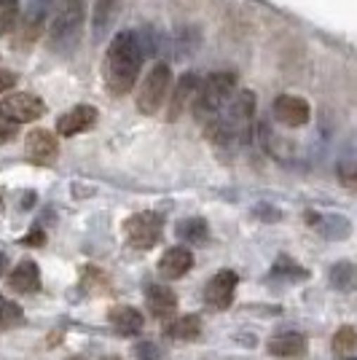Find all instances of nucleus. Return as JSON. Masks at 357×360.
I'll list each match as a JSON object with an SVG mask.
<instances>
[{
    "instance_id": "nucleus-2",
    "label": "nucleus",
    "mask_w": 357,
    "mask_h": 360,
    "mask_svg": "<svg viewBox=\"0 0 357 360\" xmlns=\"http://www.w3.org/2000/svg\"><path fill=\"white\" fill-rule=\"evenodd\" d=\"M86 16V3L84 0H60L57 14L51 19V44L54 49H67L78 41L81 27Z\"/></svg>"
},
{
    "instance_id": "nucleus-15",
    "label": "nucleus",
    "mask_w": 357,
    "mask_h": 360,
    "mask_svg": "<svg viewBox=\"0 0 357 360\" xmlns=\"http://www.w3.org/2000/svg\"><path fill=\"white\" fill-rule=\"evenodd\" d=\"M191 266H194V253L188 248H172L159 261V271H162V277H167V280H180Z\"/></svg>"
},
{
    "instance_id": "nucleus-27",
    "label": "nucleus",
    "mask_w": 357,
    "mask_h": 360,
    "mask_svg": "<svg viewBox=\"0 0 357 360\" xmlns=\"http://www.w3.org/2000/svg\"><path fill=\"white\" fill-rule=\"evenodd\" d=\"M137 358L140 360H156L159 358V352H156V345H137Z\"/></svg>"
},
{
    "instance_id": "nucleus-10",
    "label": "nucleus",
    "mask_w": 357,
    "mask_h": 360,
    "mask_svg": "<svg viewBox=\"0 0 357 360\" xmlns=\"http://www.w3.org/2000/svg\"><path fill=\"white\" fill-rule=\"evenodd\" d=\"M25 150L30 156L35 165H51L57 159V137L51 135L48 129H32L27 135V143H25Z\"/></svg>"
},
{
    "instance_id": "nucleus-1",
    "label": "nucleus",
    "mask_w": 357,
    "mask_h": 360,
    "mask_svg": "<svg viewBox=\"0 0 357 360\" xmlns=\"http://www.w3.org/2000/svg\"><path fill=\"white\" fill-rule=\"evenodd\" d=\"M143 44L137 38V32L124 30L119 32L105 54V84L113 94H126L134 86L140 65H143Z\"/></svg>"
},
{
    "instance_id": "nucleus-32",
    "label": "nucleus",
    "mask_w": 357,
    "mask_h": 360,
    "mask_svg": "<svg viewBox=\"0 0 357 360\" xmlns=\"http://www.w3.org/2000/svg\"><path fill=\"white\" fill-rule=\"evenodd\" d=\"M70 360H81V358H70Z\"/></svg>"
},
{
    "instance_id": "nucleus-16",
    "label": "nucleus",
    "mask_w": 357,
    "mask_h": 360,
    "mask_svg": "<svg viewBox=\"0 0 357 360\" xmlns=\"http://www.w3.org/2000/svg\"><path fill=\"white\" fill-rule=\"evenodd\" d=\"M41 285V271L32 261H22L11 274H8V288L16 293H32Z\"/></svg>"
},
{
    "instance_id": "nucleus-26",
    "label": "nucleus",
    "mask_w": 357,
    "mask_h": 360,
    "mask_svg": "<svg viewBox=\"0 0 357 360\" xmlns=\"http://www.w3.org/2000/svg\"><path fill=\"white\" fill-rule=\"evenodd\" d=\"M14 137H16V124H14V121L0 119V146H3V143H11Z\"/></svg>"
},
{
    "instance_id": "nucleus-28",
    "label": "nucleus",
    "mask_w": 357,
    "mask_h": 360,
    "mask_svg": "<svg viewBox=\"0 0 357 360\" xmlns=\"http://www.w3.org/2000/svg\"><path fill=\"white\" fill-rule=\"evenodd\" d=\"M16 86V75L11 73V70H3L0 68V91H8Z\"/></svg>"
},
{
    "instance_id": "nucleus-7",
    "label": "nucleus",
    "mask_w": 357,
    "mask_h": 360,
    "mask_svg": "<svg viewBox=\"0 0 357 360\" xmlns=\"http://www.w3.org/2000/svg\"><path fill=\"white\" fill-rule=\"evenodd\" d=\"M48 8H51V0H32L30 8L25 11V16L19 19V30H16V49H30L38 38H41V30H44V22L48 16Z\"/></svg>"
},
{
    "instance_id": "nucleus-19",
    "label": "nucleus",
    "mask_w": 357,
    "mask_h": 360,
    "mask_svg": "<svg viewBox=\"0 0 357 360\" xmlns=\"http://www.w3.org/2000/svg\"><path fill=\"white\" fill-rule=\"evenodd\" d=\"M121 0H97V8H94V35L100 38L119 14Z\"/></svg>"
},
{
    "instance_id": "nucleus-23",
    "label": "nucleus",
    "mask_w": 357,
    "mask_h": 360,
    "mask_svg": "<svg viewBox=\"0 0 357 360\" xmlns=\"http://www.w3.org/2000/svg\"><path fill=\"white\" fill-rule=\"evenodd\" d=\"M19 16V3L16 0H0V35L11 30Z\"/></svg>"
},
{
    "instance_id": "nucleus-17",
    "label": "nucleus",
    "mask_w": 357,
    "mask_h": 360,
    "mask_svg": "<svg viewBox=\"0 0 357 360\" xmlns=\"http://www.w3.org/2000/svg\"><path fill=\"white\" fill-rule=\"evenodd\" d=\"M143 323H145V317L140 315V309H134V307H116V309L110 312V326L119 330L121 336H134V333H140V330H143Z\"/></svg>"
},
{
    "instance_id": "nucleus-13",
    "label": "nucleus",
    "mask_w": 357,
    "mask_h": 360,
    "mask_svg": "<svg viewBox=\"0 0 357 360\" xmlns=\"http://www.w3.org/2000/svg\"><path fill=\"white\" fill-rule=\"evenodd\" d=\"M196 91H199V78H196L194 73H186L178 81L175 91L169 94V113H167V119L169 121L180 119V113H183L186 108H191V100H194Z\"/></svg>"
},
{
    "instance_id": "nucleus-31",
    "label": "nucleus",
    "mask_w": 357,
    "mask_h": 360,
    "mask_svg": "<svg viewBox=\"0 0 357 360\" xmlns=\"http://www.w3.org/2000/svg\"><path fill=\"white\" fill-rule=\"evenodd\" d=\"M103 360H121V358H116V355H108V358H103Z\"/></svg>"
},
{
    "instance_id": "nucleus-30",
    "label": "nucleus",
    "mask_w": 357,
    "mask_h": 360,
    "mask_svg": "<svg viewBox=\"0 0 357 360\" xmlns=\"http://www.w3.org/2000/svg\"><path fill=\"white\" fill-rule=\"evenodd\" d=\"M3 269H6V255L0 253V274H3Z\"/></svg>"
},
{
    "instance_id": "nucleus-4",
    "label": "nucleus",
    "mask_w": 357,
    "mask_h": 360,
    "mask_svg": "<svg viewBox=\"0 0 357 360\" xmlns=\"http://www.w3.org/2000/svg\"><path fill=\"white\" fill-rule=\"evenodd\" d=\"M169 84H172V70H169V65H167V62H156L148 70V75L143 78L140 91H137V108H140V113L153 116V113L162 108L164 100H167Z\"/></svg>"
},
{
    "instance_id": "nucleus-14",
    "label": "nucleus",
    "mask_w": 357,
    "mask_h": 360,
    "mask_svg": "<svg viewBox=\"0 0 357 360\" xmlns=\"http://www.w3.org/2000/svg\"><path fill=\"white\" fill-rule=\"evenodd\" d=\"M145 304H148L150 315L167 320V317L175 315V309H178V296H175L172 288L148 285L145 288Z\"/></svg>"
},
{
    "instance_id": "nucleus-18",
    "label": "nucleus",
    "mask_w": 357,
    "mask_h": 360,
    "mask_svg": "<svg viewBox=\"0 0 357 360\" xmlns=\"http://www.w3.org/2000/svg\"><path fill=\"white\" fill-rule=\"evenodd\" d=\"M202 333V317L199 315H186L178 317L167 326V336L169 339H178V342H194Z\"/></svg>"
},
{
    "instance_id": "nucleus-11",
    "label": "nucleus",
    "mask_w": 357,
    "mask_h": 360,
    "mask_svg": "<svg viewBox=\"0 0 357 360\" xmlns=\"http://www.w3.org/2000/svg\"><path fill=\"white\" fill-rule=\"evenodd\" d=\"M94 121H97V108L75 105L73 110H67L65 116H60V121H57V132H60L62 137H73V135H78V132L91 129Z\"/></svg>"
},
{
    "instance_id": "nucleus-29",
    "label": "nucleus",
    "mask_w": 357,
    "mask_h": 360,
    "mask_svg": "<svg viewBox=\"0 0 357 360\" xmlns=\"http://www.w3.org/2000/svg\"><path fill=\"white\" fill-rule=\"evenodd\" d=\"M27 242H38V245H41V242H44V231H32L30 237H27Z\"/></svg>"
},
{
    "instance_id": "nucleus-9",
    "label": "nucleus",
    "mask_w": 357,
    "mask_h": 360,
    "mask_svg": "<svg viewBox=\"0 0 357 360\" xmlns=\"http://www.w3.org/2000/svg\"><path fill=\"white\" fill-rule=\"evenodd\" d=\"M239 277L234 271H218L212 280L207 283V290H205V299H207L209 307L215 309H228L231 301H234V290H237Z\"/></svg>"
},
{
    "instance_id": "nucleus-12",
    "label": "nucleus",
    "mask_w": 357,
    "mask_h": 360,
    "mask_svg": "<svg viewBox=\"0 0 357 360\" xmlns=\"http://www.w3.org/2000/svg\"><path fill=\"white\" fill-rule=\"evenodd\" d=\"M268 352L274 358H285V360H296L301 355H306V336H301L296 330H287V333H277L268 339Z\"/></svg>"
},
{
    "instance_id": "nucleus-8",
    "label": "nucleus",
    "mask_w": 357,
    "mask_h": 360,
    "mask_svg": "<svg viewBox=\"0 0 357 360\" xmlns=\"http://www.w3.org/2000/svg\"><path fill=\"white\" fill-rule=\"evenodd\" d=\"M309 103L296 94H280L274 100V119L285 127H304L309 121Z\"/></svg>"
},
{
    "instance_id": "nucleus-20",
    "label": "nucleus",
    "mask_w": 357,
    "mask_h": 360,
    "mask_svg": "<svg viewBox=\"0 0 357 360\" xmlns=\"http://www.w3.org/2000/svg\"><path fill=\"white\" fill-rule=\"evenodd\" d=\"M178 237L183 242H205L207 240V224L202 218H186L178 224Z\"/></svg>"
},
{
    "instance_id": "nucleus-5",
    "label": "nucleus",
    "mask_w": 357,
    "mask_h": 360,
    "mask_svg": "<svg viewBox=\"0 0 357 360\" xmlns=\"http://www.w3.org/2000/svg\"><path fill=\"white\" fill-rule=\"evenodd\" d=\"M124 231H126V240H129L132 248L150 250L153 245H159V240H162L164 221L159 212H137V215H132L124 224Z\"/></svg>"
},
{
    "instance_id": "nucleus-6",
    "label": "nucleus",
    "mask_w": 357,
    "mask_h": 360,
    "mask_svg": "<svg viewBox=\"0 0 357 360\" xmlns=\"http://www.w3.org/2000/svg\"><path fill=\"white\" fill-rule=\"evenodd\" d=\"M44 113V100L30 91H14V94L3 97V103H0V119L14 121V124H27V121L41 119Z\"/></svg>"
},
{
    "instance_id": "nucleus-3",
    "label": "nucleus",
    "mask_w": 357,
    "mask_h": 360,
    "mask_svg": "<svg viewBox=\"0 0 357 360\" xmlns=\"http://www.w3.org/2000/svg\"><path fill=\"white\" fill-rule=\"evenodd\" d=\"M234 86H237V75L234 73H215L207 78L205 86H199V97H196V116L202 121L212 119L221 113V108L231 100L234 94Z\"/></svg>"
},
{
    "instance_id": "nucleus-24",
    "label": "nucleus",
    "mask_w": 357,
    "mask_h": 360,
    "mask_svg": "<svg viewBox=\"0 0 357 360\" xmlns=\"http://www.w3.org/2000/svg\"><path fill=\"white\" fill-rule=\"evenodd\" d=\"M19 320H22V309L16 304H11V301L0 299V330L14 328Z\"/></svg>"
},
{
    "instance_id": "nucleus-25",
    "label": "nucleus",
    "mask_w": 357,
    "mask_h": 360,
    "mask_svg": "<svg viewBox=\"0 0 357 360\" xmlns=\"http://www.w3.org/2000/svg\"><path fill=\"white\" fill-rule=\"evenodd\" d=\"M339 180L344 188L357 191V165H342L339 167Z\"/></svg>"
},
{
    "instance_id": "nucleus-21",
    "label": "nucleus",
    "mask_w": 357,
    "mask_h": 360,
    "mask_svg": "<svg viewBox=\"0 0 357 360\" xmlns=\"http://www.w3.org/2000/svg\"><path fill=\"white\" fill-rule=\"evenodd\" d=\"M330 283L339 288V290H352V288L357 285L355 264H346V261L336 264V266H333V271H330Z\"/></svg>"
},
{
    "instance_id": "nucleus-22",
    "label": "nucleus",
    "mask_w": 357,
    "mask_h": 360,
    "mask_svg": "<svg viewBox=\"0 0 357 360\" xmlns=\"http://www.w3.org/2000/svg\"><path fill=\"white\" fill-rule=\"evenodd\" d=\"M333 349H336L339 355H349V352H355V349H357V333H355V328L344 326V328L336 330V336H333Z\"/></svg>"
}]
</instances>
